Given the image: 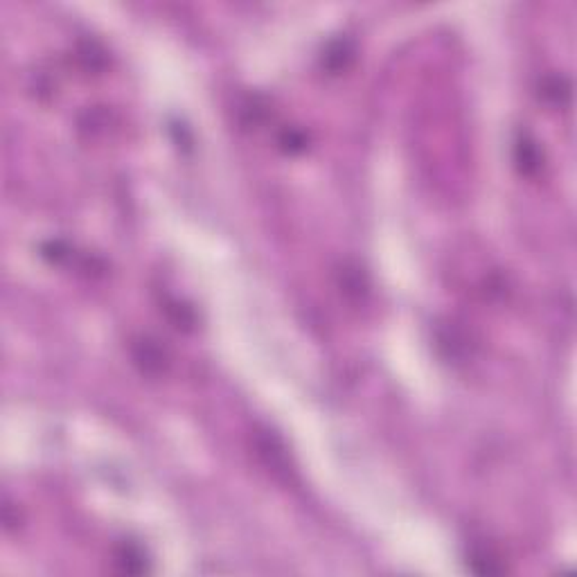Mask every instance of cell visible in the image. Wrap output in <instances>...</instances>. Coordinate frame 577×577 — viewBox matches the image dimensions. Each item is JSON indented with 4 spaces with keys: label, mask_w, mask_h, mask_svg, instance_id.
Instances as JSON below:
<instances>
[{
    "label": "cell",
    "mask_w": 577,
    "mask_h": 577,
    "mask_svg": "<svg viewBox=\"0 0 577 577\" xmlns=\"http://www.w3.org/2000/svg\"><path fill=\"white\" fill-rule=\"evenodd\" d=\"M517 163L523 174H535V171L542 167V152H539L537 142H532L525 136L517 142Z\"/></svg>",
    "instance_id": "1"
},
{
    "label": "cell",
    "mask_w": 577,
    "mask_h": 577,
    "mask_svg": "<svg viewBox=\"0 0 577 577\" xmlns=\"http://www.w3.org/2000/svg\"><path fill=\"white\" fill-rule=\"evenodd\" d=\"M469 566L476 573H487V575L505 573V564H501V559L496 555H492L489 550H485V548L472 552V555H469Z\"/></svg>",
    "instance_id": "2"
},
{
    "label": "cell",
    "mask_w": 577,
    "mask_h": 577,
    "mask_svg": "<svg viewBox=\"0 0 577 577\" xmlns=\"http://www.w3.org/2000/svg\"><path fill=\"white\" fill-rule=\"evenodd\" d=\"M115 561L120 564V569L125 573H142L147 569L144 566V555L136 546H122Z\"/></svg>",
    "instance_id": "3"
},
{
    "label": "cell",
    "mask_w": 577,
    "mask_h": 577,
    "mask_svg": "<svg viewBox=\"0 0 577 577\" xmlns=\"http://www.w3.org/2000/svg\"><path fill=\"white\" fill-rule=\"evenodd\" d=\"M140 354H136V359L142 363V367L147 372H154V370H163V352L161 348H156L152 341H142L140 345H138Z\"/></svg>",
    "instance_id": "4"
},
{
    "label": "cell",
    "mask_w": 577,
    "mask_h": 577,
    "mask_svg": "<svg viewBox=\"0 0 577 577\" xmlns=\"http://www.w3.org/2000/svg\"><path fill=\"white\" fill-rule=\"evenodd\" d=\"M354 57V50L352 47H348V43L345 41H338V43H334L327 50V55H325V61H327V66L334 70V72H338V70H343L348 66V61Z\"/></svg>",
    "instance_id": "5"
},
{
    "label": "cell",
    "mask_w": 577,
    "mask_h": 577,
    "mask_svg": "<svg viewBox=\"0 0 577 577\" xmlns=\"http://www.w3.org/2000/svg\"><path fill=\"white\" fill-rule=\"evenodd\" d=\"M544 95L546 97H552V102L555 104H561V102H566L569 100V95H571V86L564 81V79H550L546 86H544Z\"/></svg>",
    "instance_id": "6"
}]
</instances>
